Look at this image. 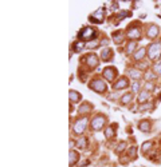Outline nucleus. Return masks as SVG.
Here are the masks:
<instances>
[{"label":"nucleus","instance_id":"6","mask_svg":"<svg viewBox=\"0 0 161 167\" xmlns=\"http://www.w3.org/2000/svg\"><path fill=\"white\" fill-rule=\"evenodd\" d=\"M105 126V118L103 116H96L93 120H91V128L96 131L101 130V128Z\"/></svg>","mask_w":161,"mask_h":167},{"label":"nucleus","instance_id":"16","mask_svg":"<svg viewBox=\"0 0 161 167\" xmlns=\"http://www.w3.org/2000/svg\"><path fill=\"white\" fill-rule=\"evenodd\" d=\"M79 159V155L77 151H70V166H74L77 163V160Z\"/></svg>","mask_w":161,"mask_h":167},{"label":"nucleus","instance_id":"14","mask_svg":"<svg viewBox=\"0 0 161 167\" xmlns=\"http://www.w3.org/2000/svg\"><path fill=\"white\" fill-rule=\"evenodd\" d=\"M113 40L117 43V44H120V43L123 42V32L122 31H117V32L113 34Z\"/></svg>","mask_w":161,"mask_h":167},{"label":"nucleus","instance_id":"1","mask_svg":"<svg viewBox=\"0 0 161 167\" xmlns=\"http://www.w3.org/2000/svg\"><path fill=\"white\" fill-rule=\"evenodd\" d=\"M79 40H93L97 37V31L93 27H85L79 32Z\"/></svg>","mask_w":161,"mask_h":167},{"label":"nucleus","instance_id":"7","mask_svg":"<svg viewBox=\"0 0 161 167\" xmlns=\"http://www.w3.org/2000/svg\"><path fill=\"white\" fill-rule=\"evenodd\" d=\"M83 60H85V62L87 63V66H89V67H91V68L97 67V66H98V63H99L98 57H97L96 55H94V54H90V55H86L85 57H83Z\"/></svg>","mask_w":161,"mask_h":167},{"label":"nucleus","instance_id":"2","mask_svg":"<svg viewBox=\"0 0 161 167\" xmlns=\"http://www.w3.org/2000/svg\"><path fill=\"white\" fill-rule=\"evenodd\" d=\"M148 55H149V57H150L152 60L159 59V56L161 55V44L160 43H153V44L149 45Z\"/></svg>","mask_w":161,"mask_h":167},{"label":"nucleus","instance_id":"3","mask_svg":"<svg viewBox=\"0 0 161 167\" xmlns=\"http://www.w3.org/2000/svg\"><path fill=\"white\" fill-rule=\"evenodd\" d=\"M89 20H90L91 23H97V24L102 23L103 20H105V8H98L96 12L91 13V15L89 16Z\"/></svg>","mask_w":161,"mask_h":167},{"label":"nucleus","instance_id":"12","mask_svg":"<svg viewBox=\"0 0 161 167\" xmlns=\"http://www.w3.org/2000/svg\"><path fill=\"white\" fill-rule=\"evenodd\" d=\"M157 34H159V28H157V25H150L148 30V32H146V35H148L149 39H153V37L157 36Z\"/></svg>","mask_w":161,"mask_h":167},{"label":"nucleus","instance_id":"5","mask_svg":"<svg viewBox=\"0 0 161 167\" xmlns=\"http://www.w3.org/2000/svg\"><path fill=\"white\" fill-rule=\"evenodd\" d=\"M86 126H87V118L77 120V123L74 125V132H75V134H82V132L85 131Z\"/></svg>","mask_w":161,"mask_h":167},{"label":"nucleus","instance_id":"30","mask_svg":"<svg viewBox=\"0 0 161 167\" xmlns=\"http://www.w3.org/2000/svg\"><path fill=\"white\" fill-rule=\"evenodd\" d=\"M125 148H126V143H125V142H121L120 146L117 147V152H121L122 150H125Z\"/></svg>","mask_w":161,"mask_h":167},{"label":"nucleus","instance_id":"11","mask_svg":"<svg viewBox=\"0 0 161 167\" xmlns=\"http://www.w3.org/2000/svg\"><path fill=\"white\" fill-rule=\"evenodd\" d=\"M128 86H129V80L126 79V78H121L113 87L116 88V90H120V88H125V87H128Z\"/></svg>","mask_w":161,"mask_h":167},{"label":"nucleus","instance_id":"23","mask_svg":"<svg viewBox=\"0 0 161 167\" xmlns=\"http://www.w3.org/2000/svg\"><path fill=\"white\" fill-rule=\"evenodd\" d=\"M134 48H136V43H134V42H130V43L128 44V50H126V54H132Z\"/></svg>","mask_w":161,"mask_h":167},{"label":"nucleus","instance_id":"8","mask_svg":"<svg viewBox=\"0 0 161 167\" xmlns=\"http://www.w3.org/2000/svg\"><path fill=\"white\" fill-rule=\"evenodd\" d=\"M128 37L129 39H140L141 37V30L138 27H134V25H130V28L128 30Z\"/></svg>","mask_w":161,"mask_h":167},{"label":"nucleus","instance_id":"33","mask_svg":"<svg viewBox=\"0 0 161 167\" xmlns=\"http://www.w3.org/2000/svg\"><path fill=\"white\" fill-rule=\"evenodd\" d=\"M146 91L148 90H153V84H150V83H148V84H146V88H145Z\"/></svg>","mask_w":161,"mask_h":167},{"label":"nucleus","instance_id":"26","mask_svg":"<svg viewBox=\"0 0 161 167\" xmlns=\"http://www.w3.org/2000/svg\"><path fill=\"white\" fill-rule=\"evenodd\" d=\"M128 16H130V12L129 11H122V12L118 13V20H122L123 18H128Z\"/></svg>","mask_w":161,"mask_h":167},{"label":"nucleus","instance_id":"15","mask_svg":"<svg viewBox=\"0 0 161 167\" xmlns=\"http://www.w3.org/2000/svg\"><path fill=\"white\" fill-rule=\"evenodd\" d=\"M138 128L141 131H146V132H148L149 130H150V122H149V120H142V122L140 123Z\"/></svg>","mask_w":161,"mask_h":167},{"label":"nucleus","instance_id":"27","mask_svg":"<svg viewBox=\"0 0 161 167\" xmlns=\"http://www.w3.org/2000/svg\"><path fill=\"white\" fill-rule=\"evenodd\" d=\"M111 136H114V130H113V127H108V130H106V138L110 139Z\"/></svg>","mask_w":161,"mask_h":167},{"label":"nucleus","instance_id":"10","mask_svg":"<svg viewBox=\"0 0 161 167\" xmlns=\"http://www.w3.org/2000/svg\"><path fill=\"white\" fill-rule=\"evenodd\" d=\"M111 56H113V50H111V48H109V47L102 48V51H101V57H102L103 62H108V60H110Z\"/></svg>","mask_w":161,"mask_h":167},{"label":"nucleus","instance_id":"32","mask_svg":"<svg viewBox=\"0 0 161 167\" xmlns=\"http://www.w3.org/2000/svg\"><path fill=\"white\" fill-rule=\"evenodd\" d=\"M97 45H98V42H93L89 44V48H94V47H97Z\"/></svg>","mask_w":161,"mask_h":167},{"label":"nucleus","instance_id":"29","mask_svg":"<svg viewBox=\"0 0 161 167\" xmlns=\"http://www.w3.org/2000/svg\"><path fill=\"white\" fill-rule=\"evenodd\" d=\"M154 72H157V74L161 75V60H160L159 63H157L156 66H154Z\"/></svg>","mask_w":161,"mask_h":167},{"label":"nucleus","instance_id":"28","mask_svg":"<svg viewBox=\"0 0 161 167\" xmlns=\"http://www.w3.org/2000/svg\"><path fill=\"white\" fill-rule=\"evenodd\" d=\"M136 151H137L136 147H132L130 150H129V157H130V158H136Z\"/></svg>","mask_w":161,"mask_h":167},{"label":"nucleus","instance_id":"9","mask_svg":"<svg viewBox=\"0 0 161 167\" xmlns=\"http://www.w3.org/2000/svg\"><path fill=\"white\" fill-rule=\"evenodd\" d=\"M116 75H117V71H116L114 67H106L105 71H103V76H105L109 82H113V79L116 78Z\"/></svg>","mask_w":161,"mask_h":167},{"label":"nucleus","instance_id":"21","mask_svg":"<svg viewBox=\"0 0 161 167\" xmlns=\"http://www.w3.org/2000/svg\"><path fill=\"white\" fill-rule=\"evenodd\" d=\"M83 45H85V44H83V42H80V40H79V42H75V43H74V44H73V48H74V51H75V52H79V51L83 48Z\"/></svg>","mask_w":161,"mask_h":167},{"label":"nucleus","instance_id":"35","mask_svg":"<svg viewBox=\"0 0 161 167\" xmlns=\"http://www.w3.org/2000/svg\"><path fill=\"white\" fill-rule=\"evenodd\" d=\"M138 87H140L138 83H134V84H133V91H137V90H138Z\"/></svg>","mask_w":161,"mask_h":167},{"label":"nucleus","instance_id":"20","mask_svg":"<svg viewBox=\"0 0 161 167\" xmlns=\"http://www.w3.org/2000/svg\"><path fill=\"white\" fill-rule=\"evenodd\" d=\"M144 55H145V48H140V50L134 54V59H136V60H141L144 57Z\"/></svg>","mask_w":161,"mask_h":167},{"label":"nucleus","instance_id":"18","mask_svg":"<svg viewBox=\"0 0 161 167\" xmlns=\"http://www.w3.org/2000/svg\"><path fill=\"white\" fill-rule=\"evenodd\" d=\"M148 98H149V91H146V90L141 91V94H140V96H138V102L140 103H144V100H146Z\"/></svg>","mask_w":161,"mask_h":167},{"label":"nucleus","instance_id":"34","mask_svg":"<svg viewBox=\"0 0 161 167\" xmlns=\"http://www.w3.org/2000/svg\"><path fill=\"white\" fill-rule=\"evenodd\" d=\"M111 8H113V10H117V8H118V3L114 1V3H113V5H111Z\"/></svg>","mask_w":161,"mask_h":167},{"label":"nucleus","instance_id":"13","mask_svg":"<svg viewBox=\"0 0 161 167\" xmlns=\"http://www.w3.org/2000/svg\"><path fill=\"white\" fill-rule=\"evenodd\" d=\"M68 96H70V100L73 103H78L80 99H82V96H80V94L79 92H77V91H74V90H71L70 91V94H68Z\"/></svg>","mask_w":161,"mask_h":167},{"label":"nucleus","instance_id":"4","mask_svg":"<svg viewBox=\"0 0 161 167\" xmlns=\"http://www.w3.org/2000/svg\"><path fill=\"white\" fill-rule=\"evenodd\" d=\"M89 87L91 88V90H94L96 92H105L106 91V84L102 82L101 79H96V80H93V82L90 83V86Z\"/></svg>","mask_w":161,"mask_h":167},{"label":"nucleus","instance_id":"31","mask_svg":"<svg viewBox=\"0 0 161 167\" xmlns=\"http://www.w3.org/2000/svg\"><path fill=\"white\" fill-rule=\"evenodd\" d=\"M150 107H152V103H148V104H142V106H141L140 110H148V108H150Z\"/></svg>","mask_w":161,"mask_h":167},{"label":"nucleus","instance_id":"25","mask_svg":"<svg viewBox=\"0 0 161 167\" xmlns=\"http://www.w3.org/2000/svg\"><path fill=\"white\" fill-rule=\"evenodd\" d=\"M129 75H130L132 78H136V79H138V78L141 76V72H138L137 70H130V71H129Z\"/></svg>","mask_w":161,"mask_h":167},{"label":"nucleus","instance_id":"22","mask_svg":"<svg viewBox=\"0 0 161 167\" xmlns=\"http://www.w3.org/2000/svg\"><path fill=\"white\" fill-rule=\"evenodd\" d=\"M78 147L82 148V150L87 147V139H86V138H82V139L78 140Z\"/></svg>","mask_w":161,"mask_h":167},{"label":"nucleus","instance_id":"19","mask_svg":"<svg viewBox=\"0 0 161 167\" xmlns=\"http://www.w3.org/2000/svg\"><path fill=\"white\" fill-rule=\"evenodd\" d=\"M152 147H153V142H152V140L144 142V145H142V152H148Z\"/></svg>","mask_w":161,"mask_h":167},{"label":"nucleus","instance_id":"24","mask_svg":"<svg viewBox=\"0 0 161 167\" xmlns=\"http://www.w3.org/2000/svg\"><path fill=\"white\" fill-rule=\"evenodd\" d=\"M132 98H133V95L132 94H126V95H123L121 100H122V103H129L132 100Z\"/></svg>","mask_w":161,"mask_h":167},{"label":"nucleus","instance_id":"17","mask_svg":"<svg viewBox=\"0 0 161 167\" xmlns=\"http://www.w3.org/2000/svg\"><path fill=\"white\" fill-rule=\"evenodd\" d=\"M78 111L80 112V114H87V112L91 111V106L89 104V103H83V104L79 107Z\"/></svg>","mask_w":161,"mask_h":167}]
</instances>
